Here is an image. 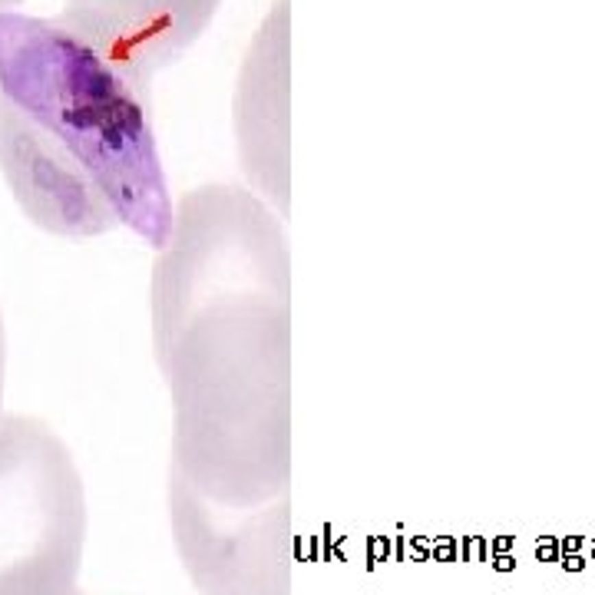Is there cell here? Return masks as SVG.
Instances as JSON below:
<instances>
[{"mask_svg": "<svg viewBox=\"0 0 595 595\" xmlns=\"http://www.w3.org/2000/svg\"><path fill=\"white\" fill-rule=\"evenodd\" d=\"M248 186L175 202L149 278L152 354L172 397V460L199 493L255 506L291 483V242Z\"/></svg>", "mask_w": 595, "mask_h": 595, "instance_id": "cell-1", "label": "cell"}, {"mask_svg": "<svg viewBox=\"0 0 595 595\" xmlns=\"http://www.w3.org/2000/svg\"><path fill=\"white\" fill-rule=\"evenodd\" d=\"M0 175L56 239L172 232L149 80L66 17L0 14Z\"/></svg>", "mask_w": 595, "mask_h": 595, "instance_id": "cell-2", "label": "cell"}, {"mask_svg": "<svg viewBox=\"0 0 595 595\" xmlns=\"http://www.w3.org/2000/svg\"><path fill=\"white\" fill-rule=\"evenodd\" d=\"M86 489L70 446L27 413L0 417V595H70L86 549Z\"/></svg>", "mask_w": 595, "mask_h": 595, "instance_id": "cell-3", "label": "cell"}, {"mask_svg": "<svg viewBox=\"0 0 595 595\" xmlns=\"http://www.w3.org/2000/svg\"><path fill=\"white\" fill-rule=\"evenodd\" d=\"M172 542L199 595H291V502L288 493L235 506L199 493L169 466Z\"/></svg>", "mask_w": 595, "mask_h": 595, "instance_id": "cell-4", "label": "cell"}, {"mask_svg": "<svg viewBox=\"0 0 595 595\" xmlns=\"http://www.w3.org/2000/svg\"><path fill=\"white\" fill-rule=\"evenodd\" d=\"M235 132L248 189L288 219V0L271 7L245 56Z\"/></svg>", "mask_w": 595, "mask_h": 595, "instance_id": "cell-5", "label": "cell"}, {"mask_svg": "<svg viewBox=\"0 0 595 595\" xmlns=\"http://www.w3.org/2000/svg\"><path fill=\"white\" fill-rule=\"evenodd\" d=\"M222 0H63V14L139 76L175 63L205 34Z\"/></svg>", "mask_w": 595, "mask_h": 595, "instance_id": "cell-6", "label": "cell"}, {"mask_svg": "<svg viewBox=\"0 0 595 595\" xmlns=\"http://www.w3.org/2000/svg\"><path fill=\"white\" fill-rule=\"evenodd\" d=\"M3 387H7V324L0 311V407H3Z\"/></svg>", "mask_w": 595, "mask_h": 595, "instance_id": "cell-7", "label": "cell"}, {"mask_svg": "<svg viewBox=\"0 0 595 595\" xmlns=\"http://www.w3.org/2000/svg\"><path fill=\"white\" fill-rule=\"evenodd\" d=\"M17 3H20V0H0V14H10Z\"/></svg>", "mask_w": 595, "mask_h": 595, "instance_id": "cell-8", "label": "cell"}, {"mask_svg": "<svg viewBox=\"0 0 595 595\" xmlns=\"http://www.w3.org/2000/svg\"><path fill=\"white\" fill-rule=\"evenodd\" d=\"M70 595H86V592H80V589H73V592H70Z\"/></svg>", "mask_w": 595, "mask_h": 595, "instance_id": "cell-9", "label": "cell"}]
</instances>
